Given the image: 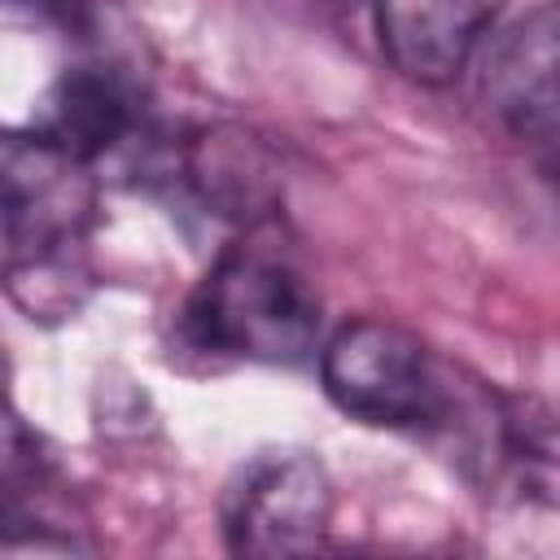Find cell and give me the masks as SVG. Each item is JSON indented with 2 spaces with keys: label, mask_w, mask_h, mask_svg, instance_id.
Returning <instances> with one entry per match:
<instances>
[{
  "label": "cell",
  "mask_w": 560,
  "mask_h": 560,
  "mask_svg": "<svg viewBox=\"0 0 560 560\" xmlns=\"http://www.w3.org/2000/svg\"><path fill=\"white\" fill-rule=\"evenodd\" d=\"M171 175L210 219H223L236 228L267 223L284 201L276 153L258 136L228 122L197 127L171 153Z\"/></svg>",
  "instance_id": "cell-6"
},
{
  "label": "cell",
  "mask_w": 560,
  "mask_h": 560,
  "mask_svg": "<svg viewBox=\"0 0 560 560\" xmlns=\"http://www.w3.org/2000/svg\"><path fill=\"white\" fill-rule=\"evenodd\" d=\"M556 70H560V26L551 0L521 13L481 52V96L490 114L516 140L542 153L556 149Z\"/></svg>",
  "instance_id": "cell-5"
},
{
  "label": "cell",
  "mask_w": 560,
  "mask_h": 560,
  "mask_svg": "<svg viewBox=\"0 0 560 560\" xmlns=\"http://www.w3.org/2000/svg\"><path fill=\"white\" fill-rule=\"evenodd\" d=\"M223 542L236 556H302L332 525V481L311 451H258L223 486Z\"/></svg>",
  "instance_id": "cell-3"
},
{
  "label": "cell",
  "mask_w": 560,
  "mask_h": 560,
  "mask_svg": "<svg viewBox=\"0 0 560 560\" xmlns=\"http://www.w3.org/2000/svg\"><path fill=\"white\" fill-rule=\"evenodd\" d=\"M319 376L328 398L372 429H455L459 398L442 359L389 319H354L324 346Z\"/></svg>",
  "instance_id": "cell-2"
},
{
  "label": "cell",
  "mask_w": 560,
  "mask_h": 560,
  "mask_svg": "<svg viewBox=\"0 0 560 560\" xmlns=\"http://www.w3.org/2000/svg\"><path fill=\"white\" fill-rule=\"evenodd\" d=\"M140 88L114 66H70L35 105V131L79 162H96L140 131Z\"/></svg>",
  "instance_id": "cell-8"
},
{
  "label": "cell",
  "mask_w": 560,
  "mask_h": 560,
  "mask_svg": "<svg viewBox=\"0 0 560 560\" xmlns=\"http://www.w3.org/2000/svg\"><path fill=\"white\" fill-rule=\"evenodd\" d=\"M179 337L210 359L298 363L319 337V298L298 267L262 249H228L192 289Z\"/></svg>",
  "instance_id": "cell-1"
},
{
  "label": "cell",
  "mask_w": 560,
  "mask_h": 560,
  "mask_svg": "<svg viewBox=\"0 0 560 560\" xmlns=\"http://www.w3.org/2000/svg\"><path fill=\"white\" fill-rule=\"evenodd\" d=\"M26 258H31V254H26L22 232H18V228H13V219L0 210V284H9Z\"/></svg>",
  "instance_id": "cell-9"
},
{
  "label": "cell",
  "mask_w": 560,
  "mask_h": 560,
  "mask_svg": "<svg viewBox=\"0 0 560 560\" xmlns=\"http://www.w3.org/2000/svg\"><path fill=\"white\" fill-rule=\"evenodd\" d=\"M503 0H372L381 52L416 83L459 79Z\"/></svg>",
  "instance_id": "cell-7"
},
{
  "label": "cell",
  "mask_w": 560,
  "mask_h": 560,
  "mask_svg": "<svg viewBox=\"0 0 560 560\" xmlns=\"http://www.w3.org/2000/svg\"><path fill=\"white\" fill-rule=\"evenodd\" d=\"M92 206H96V184L88 162L57 149L35 127L0 131V210L22 232L31 258L70 249L88 228Z\"/></svg>",
  "instance_id": "cell-4"
}]
</instances>
